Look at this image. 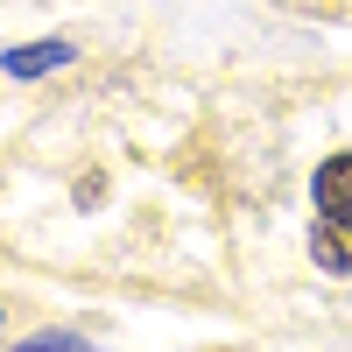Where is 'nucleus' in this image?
Listing matches in <instances>:
<instances>
[{"instance_id":"nucleus-1","label":"nucleus","mask_w":352,"mask_h":352,"mask_svg":"<svg viewBox=\"0 0 352 352\" xmlns=\"http://www.w3.org/2000/svg\"><path fill=\"white\" fill-rule=\"evenodd\" d=\"M310 254H317V268L352 275V219H317L310 226Z\"/></svg>"},{"instance_id":"nucleus-3","label":"nucleus","mask_w":352,"mask_h":352,"mask_svg":"<svg viewBox=\"0 0 352 352\" xmlns=\"http://www.w3.org/2000/svg\"><path fill=\"white\" fill-rule=\"evenodd\" d=\"M64 64H71V43H21V50L0 56L8 78H43V71H64Z\"/></svg>"},{"instance_id":"nucleus-2","label":"nucleus","mask_w":352,"mask_h":352,"mask_svg":"<svg viewBox=\"0 0 352 352\" xmlns=\"http://www.w3.org/2000/svg\"><path fill=\"white\" fill-rule=\"evenodd\" d=\"M317 219H352V155H331L317 169Z\"/></svg>"}]
</instances>
